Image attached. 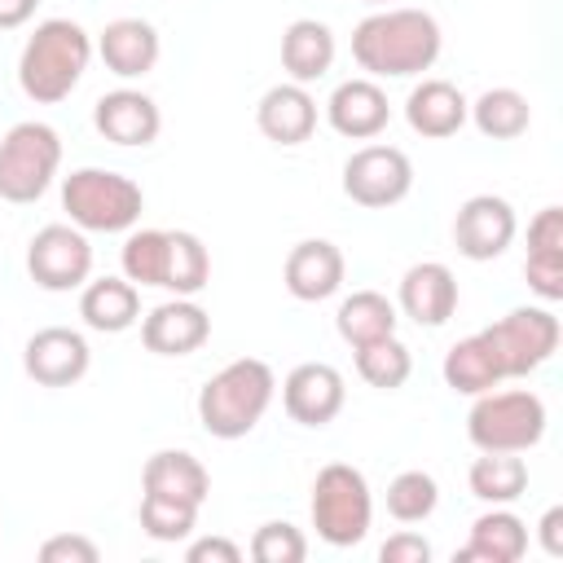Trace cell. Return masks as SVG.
Here are the masks:
<instances>
[{"label":"cell","mask_w":563,"mask_h":563,"mask_svg":"<svg viewBox=\"0 0 563 563\" xmlns=\"http://www.w3.org/2000/svg\"><path fill=\"white\" fill-rule=\"evenodd\" d=\"M391 119V106H387V92L365 75V79H343L330 101H325V123L347 136V141H374Z\"/></svg>","instance_id":"d6986e66"},{"label":"cell","mask_w":563,"mask_h":563,"mask_svg":"<svg viewBox=\"0 0 563 563\" xmlns=\"http://www.w3.org/2000/svg\"><path fill=\"white\" fill-rule=\"evenodd\" d=\"M537 541L550 559H563V506H550L537 523Z\"/></svg>","instance_id":"60d3db41"},{"label":"cell","mask_w":563,"mask_h":563,"mask_svg":"<svg viewBox=\"0 0 563 563\" xmlns=\"http://www.w3.org/2000/svg\"><path fill=\"white\" fill-rule=\"evenodd\" d=\"M92 128L114 145H154L163 132V114L154 97H145L141 88H114L97 97Z\"/></svg>","instance_id":"9a60e30c"},{"label":"cell","mask_w":563,"mask_h":563,"mask_svg":"<svg viewBox=\"0 0 563 563\" xmlns=\"http://www.w3.org/2000/svg\"><path fill=\"white\" fill-rule=\"evenodd\" d=\"M361 4H387V0H361Z\"/></svg>","instance_id":"7bdbcfd3"},{"label":"cell","mask_w":563,"mask_h":563,"mask_svg":"<svg viewBox=\"0 0 563 563\" xmlns=\"http://www.w3.org/2000/svg\"><path fill=\"white\" fill-rule=\"evenodd\" d=\"M277 391L273 365L260 356H238L216 369L198 391V422L216 440H242L260 427Z\"/></svg>","instance_id":"3957f363"},{"label":"cell","mask_w":563,"mask_h":563,"mask_svg":"<svg viewBox=\"0 0 563 563\" xmlns=\"http://www.w3.org/2000/svg\"><path fill=\"white\" fill-rule=\"evenodd\" d=\"M545 435V405L528 387L479 391L466 413V440L479 453H528Z\"/></svg>","instance_id":"5b68a950"},{"label":"cell","mask_w":563,"mask_h":563,"mask_svg":"<svg viewBox=\"0 0 563 563\" xmlns=\"http://www.w3.org/2000/svg\"><path fill=\"white\" fill-rule=\"evenodd\" d=\"M519 233V220H515V207L497 194H475L457 207L453 216V246L457 255L484 264V260H497Z\"/></svg>","instance_id":"8fae6325"},{"label":"cell","mask_w":563,"mask_h":563,"mask_svg":"<svg viewBox=\"0 0 563 563\" xmlns=\"http://www.w3.org/2000/svg\"><path fill=\"white\" fill-rule=\"evenodd\" d=\"M62 167V136L40 119H22L0 141V198L13 207L40 202Z\"/></svg>","instance_id":"52a82bcc"},{"label":"cell","mask_w":563,"mask_h":563,"mask_svg":"<svg viewBox=\"0 0 563 563\" xmlns=\"http://www.w3.org/2000/svg\"><path fill=\"white\" fill-rule=\"evenodd\" d=\"M141 488L145 493H158V497L189 501V506L202 510V501L211 493V475H207V466L194 453H185V449H158L145 462V471H141Z\"/></svg>","instance_id":"d4e9b609"},{"label":"cell","mask_w":563,"mask_h":563,"mask_svg":"<svg viewBox=\"0 0 563 563\" xmlns=\"http://www.w3.org/2000/svg\"><path fill=\"white\" fill-rule=\"evenodd\" d=\"M334 53H339V44H334V31L325 26V22H317V18H295L286 31H282V66H286V75L295 79V84H317L330 66H334Z\"/></svg>","instance_id":"cb8c5ba5"},{"label":"cell","mask_w":563,"mask_h":563,"mask_svg":"<svg viewBox=\"0 0 563 563\" xmlns=\"http://www.w3.org/2000/svg\"><path fill=\"white\" fill-rule=\"evenodd\" d=\"M88 62H92L88 31L70 18H44L18 53V84L35 106H57L79 88Z\"/></svg>","instance_id":"7a4b0ae2"},{"label":"cell","mask_w":563,"mask_h":563,"mask_svg":"<svg viewBox=\"0 0 563 563\" xmlns=\"http://www.w3.org/2000/svg\"><path fill=\"white\" fill-rule=\"evenodd\" d=\"M523 554H528V523L515 510L493 506L471 523V537L457 550V563H519Z\"/></svg>","instance_id":"603a6c76"},{"label":"cell","mask_w":563,"mask_h":563,"mask_svg":"<svg viewBox=\"0 0 563 563\" xmlns=\"http://www.w3.org/2000/svg\"><path fill=\"white\" fill-rule=\"evenodd\" d=\"M88 365H92V347L70 325H44L22 347V369L40 387H70L88 374Z\"/></svg>","instance_id":"7c38bea8"},{"label":"cell","mask_w":563,"mask_h":563,"mask_svg":"<svg viewBox=\"0 0 563 563\" xmlns=\"http://www.w3.org/2000/svg\"><path fill=\"white\" fill-rule=\"evenodd\" d=\"M211 339V317L194 295H176L145 312L141 343L154 356H189Z\"/></svg>","instance_id":"5bb4252c"},{"label":"cell","mask_w":563,"mask_h":563,"mask_svg":"<svg viewBox=\"0 0 563 563\" xmlns=\"http://www.w3.org/2000/svg\"><path fill=\"white\" fill-rule=\"evenodd\" d=\"M466 110H471V101H466L462 88L449 84V79H422V84H413L409 97H405V119H409V128H413L418 136H427V141H444V136L462 132Z\"/></svg>","instance_id":"44dd1931"},{"label":"cell","mask_w":563,"mask_h":563,"mask_svg":"<svg viewBox=\"0 0 563 563\" xmlns=\"http://www.w3.org/2000/svg\"><path fill=\"white\" fill-rule=\"evenodd\" d=\"M396 312H405L418 325H444L457 312V277H453V268L440 264V260H422V264L405 268L400 295H396Z\"/></svg>","instance_id":"e0dca14e"},{"label":"cell","mask_w":563,"mask_h":563,"mask_svg":"<svg viewBox=\"0 0 563 563\" xmlns=\"http://www.w3.org/2000/svg\"><path fill=\"white\" fill-rule=\"evenodd\" d=\"M440 44V22L427 9H378L352 31V57L369 79L422 75L435 66Z\"/></svg>","instance_id":"6da1fadb"},{"label":"cell","mask_w":563,"mask_h":563,"mask_svg":"<svg viewBox=\"0 0 563 563\" xmlns=\"http://www.w3.org/2000/svg\"><path fill=\"white\" fill-rule=\"evenodd\" d=\"M378 559L383 563H427L431 559V545H427V537L422 532H396V537H387L383 545H378Z\"/></svg>","instance_id":"f35d334b"},{"label":"cell","mask_w":563,"mask_h":563,"mask_svg":"<svg viewBox=\"0 0 563 563\" xmlns=\"http://www.w3.org/2000/svg\"><path fill=\"white\" fill-rule=\"evenodd\" d=\"M484 343L493 347V361L501 369V378H523L532 369H541L554 347H559V317L550 308H510L501 321H493L488 330H479Z\"/></svg>","instance_id":"ba28073f"},{"label":"cell","mask_w":563,"mask_h":563,"mask_svg":"<svg viewBox=\"0 0 563 563\" xmlns=\"http://www.w3.org/2000/svg\"><path fill=\"white\" fill-rule=\"evenodd\" d=\"M119 264H123V277L132 286H158L167 282V229H136L123 238V251H119Z\"/></svg>","instance_id":"1f68e13d"},{"label":"cell","mask_w":563,"mask_h":563,"mask_svg":"<svg viewBox=\"0 0 563 563\" xmlns=\"http://www.w3.org/2000/svg\"><path fill=\"white\" fill-rule=\"evenodd\" d=\"M158 53H163V40H158L154 22H145V18H114L97 35V57L119 79L150 75L158 66Z\"/></svg>","instance_id":"ac0fdd59"},{"label":"cell","mask_w":563,"mask_h":563,"mask_svg":"<svg viewBox=\"0 0 563 563\" xmlns=\"http://www.w3.org/2000/svg\"><path fill=\"white\" fill-rule=\"evenodd\" d=\"M79 317L97 334H123L141 321V290L128 277H88L79 286Z\"/></svg>","instance_id":"7402d4cb"},{"label":"cell","mask_w":563,"mask_h":563,"mask_svg":"<svg viewBox=\"0 0 563 563\" xmlns=\"http://www.w3.org/2000/svg\"><path fill=\"white\" fill-rule=\"evenodd\" d=\"M409 189H413V163L396 145H361L343 163V194L356 207L383 211V207L405 202Z\"/></svg>","instance_id":"9c48e42d"},{"label":"cell","mask_w":563,"mask_h":563,"mask_svg":"<svg viewBox=\"0 0 563 563\" xmlns=\"http://www.w3.org/2000/svg\"><path fill=\"white\" fill-rule=\"evenodd\" d=\"M211 282V255L198 233L189 229H167V282L163 290L172 295H198Z\"/></svg>","instance_id":"f546056e"},{"label":"cell","mask_w":563,"mask_h":563,"mask_svg":"<svg viewBox=\"0 0 563 563\" xmlns=\"http://www.w3.org/2000/svg\"><path fill=\"white\" fill-rule=\"evenodd\" d=\"M26 273L40 290H79L92 277V242L75 224H44L26 246Z\"/></svg>","instance_id":"30bf717a"},{"label":"cell","mask_w":563,"mask_h":563,"mask_svg":"<svg viewBox=\"0 0 563 563\" xmlns=\"http://www.w3.org/2000/svg\"><path fill=\"white\" fill-rule=\"evenodd\" d=\"M440 506V484L427 471H400L387 484V515L396 523H422Z\"/></svg>","instance_id":"d6a6232c"},{"label":"cell","mask_w":563,"mask_h":563,"mask_svg":"<svg viewBox=\"0 0 563 563\" xmlns=\"http://www.w3.org/2000/svg\"><path fill=\"white\" fill-rule=\"evenodd\" d=\"M444 383L457 391V396H479V391H493L501 378L497 361H493V347L484 343V334H466L457 339L449 352H444V365H440Z\"/></svg>","instance_id":"4316f807"},{"label":"cell","mask_w":563,"mask_h":563,"mask_svg":"<svg viewBox=\"0 0 563 563\" xmlns=\"http://www.w3.org/2000/svg\"><path fill=\"white\" fill-rule=\"evenodd\" d=\"M251 559L255 563H303L308 559V537L286 519H268L251 537Z\"/></svg>","instance_id":"e575fe53"},{"label":"cell","mask_w":563,"mask_h":563,"mask_svg":"<svg viewBox=\"0 0 563 563\" xmlns=\"http://www.w3.org/2000/svg\"><path fill=\"white\" fill-rule=\"evenodd\" d=\"M352 352H356V374H361L369 387H378V391H396V387H405L409 374H413V356H409V347H405L396 334L374 339V343H361V347H352Z\"/></svg>","instance_id":"4dcf8cb0"},{"label":"cell","mask_w":563,"mask_h":563,"mask_svg":"<svg viewBox=\"0 0 563 563\" xmlns=\"http://www.w3.org/2000/svg\"><path fill=\"white\" fill-rule=\"evenodd\" d=\"M523 277H528V286H532L537 299L559 303L563 299V251H528Z\"/></svg>","instance_id":"d590c367"},{"label":"cell","mask_w":563,"mask_h":563,"mask_svg":"<svg viewBox=\"0 0 563 563\" xmlns=\"http://www.w3.org/2000/svg\"><path fill=\"white\" fill-rule=\"evenodd\" d=\"M40 559L44 563H97L101 550H97V541H88L79 532H57L40 545Z\"/></svg>","instance_id":"8d00e7d4"},{"label":"cell","mask_w":563,"mask_h":563,"mask_svg":"<svg viewBox=\"0 0 563 563\" xmlns=\"http://www.w3.org/2000/svg\"><path fill=\"white\" fill-rule=\"evenodd\" d=\"M198 523V506L176 501V497H158V493H141V528L154 541H185Z\"/></svg>","instance_id":"836d02e7"},{"label":"cell","mask_w":563,"mask_h":563,"mask_svg":"<svg viewBox=\"0 0 563 563\" xmlns=\"http://www.w3.org/2000/svg\"><path fill=\"white\" fill-rule=\"evenodd\" d=\"M62 211L84 233H128L145 211V194L123 172L79 167L62 180Z\"/></svg>","instance_id":"277c9868"},{"label":"cell","mask_w":563,"mask_h":563,"mask_svg":"<svg viewBox=\"0 0 563 563\" xmlns=\"http://www.w3.org/2000/svg\"><path fill=\"white\" fill-rule=\"evenodd\" d=\"M396 303L383 295V290H352L339 312H334V330L343 343L361 347V343H374V339H387L396 334Z\"/></svg>","instance_id":"484cf974"},{"label":"cell","mask_w":563,"mask_h":563,"mask_svg":"<svg viewBox=\"0 0 563 563\" xmlns=\"http://www.w3.org/2000/svg\"><path fill=\"white\" fill-rule=\"evenodd\" d=\"M35 4L40 0H0V31H18L35 18Z\"/></svg>","instance_id":"b9f144b4"},{"label":"cell","mask_w":563,"mask_h":563,"mask_svg":"<svg viewBox=\"0 0 563 563\" xmlns=\"http://www.w3.org/2000/svg\"><path fill=\"white\" fill-rule=\"evenodd\" d=\"M466 119H471L488 141H515V136L528 132L532 106H528V97L515 92V88H488V92H479V97L471 101Z\"/></svg>","instance_id":"f1b7e54d"},{"label":"cell","mask_w":563,"mask_h":563,"mask_svg":"<svg viewBox=\"0 0 563 563\" xmlns=\"http://www.w3.org/2000/svg\"><path fill=\"white\" fill-rule=\"evenodd\" d=\"M466 484L488 506H510L528 488V462L519 453H479L466 471Z\"/></svg>","instance_id":"83f0119b"},{"label":"cell","mask_w":563,"mask_h":563,"mask_svg":"<svg viewBox=\"0 0 563 563\" xmlns=\"http://www.w3.org/2000/svg\"><path fill=\"white\" fill-rule=\"evenodd\" d=\"M255 128L273 141V145H303L312 132H317V101L303 84L286 79V84H273L260 106H255Z\"/></svg>","instance_id":"ffe728a7"},{"label":"cell","mask_w":563,"mask_h":563,"mask_svg":"<svg viewBox=\"0 0 563 563\" xmlns=\"http://www.w3.org/2000/svg\"><path fill=\"white\" fill-rule=\"evenodd\" d=\"M343 273H347V260H343V251H339L334 242H325V238H303V242H295L290 255H286V268H282L286 290H290L295 299H303V303H321V299L339 295Z\"/></svg>","instance_id":"2e32d148"},{"label":"cell","mask_w":563,"mask_h":563,"mask_svg":"<svg viewBox=\"0 0 563 563\" xmlns=\"http://www.w3.org/2000/svg\"><path fill=\"white\" fill-rule=\"evenodd\" d=\"M308 510H312L317 537L325 545H334V550H347V545L365 541L369 519H374V497H369L365 475L352 462H330L312 479Z\"/></svg>","instance_id":"8992f818"},{"label":"cell","mask_w":563,"mask_h":563,"mask_svg":"<svg viewBox=\"0 0 563 563\" xmlns=\"http://www.w3.org/2000/svg\"><path fill=\"white\" fill-rule=\"evenodd\" d=\"M528 251H563V207H541L528 224Z\"/></svg>","instance_id":"74e56055"},{"label":"cell","mask_w":563,"mask_h":563,"mask_svg":"<svg viewBox=\"0 0 563 563\" xmlns=\"http://www.w3.org/2000/svg\"><path fill=\"white\" fill-rule=\"evenodd\" d=\"M347 400V387H343V374L325 361H303L286 374L282 383V405L290 413V422L299 427H325L339 418Z\"/></svg>","instance_id":"4fadbf2b"},{"label":"cell","mask_w":563,"mask_h":563,"mask_svg":"<svg viewBox=\"0 0 563 563\" xmlns=\"http://www.w3.org/2000/svg\"><path fill=\"white\" fill-rule=\"evenodd\" d=\"M185 559L189 563H242V545H233L229 537H202V541H194L189 550H185Z\"/></svg>","instance_id":"ab89813d"}]
</instances>
